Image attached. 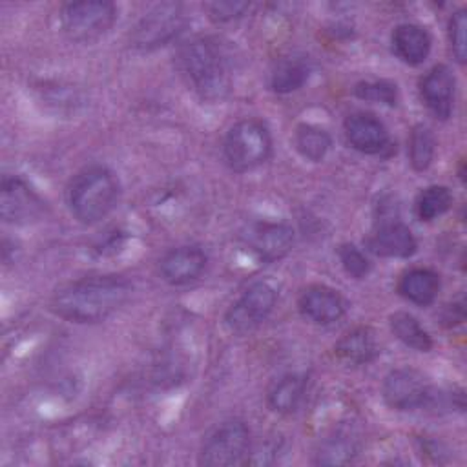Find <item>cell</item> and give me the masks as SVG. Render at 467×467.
<instances>
[{"mask_svg":"<svg viewBox=\"0 0 467 467\" xmlns=\"http://www.w3.org/2000/svg\"><path fill=\"white\" fill-rule=\"evenodd\" d=\"M390 42L394 53L410 66L421 64L431 53V35L425 27L416 24L396 26Z\"/></svg>","mask_w":467,"mask_h":467,"instance_id":"18","label":"cell"},{"mask_svg":"<svg viewBox=\"0 0 467 467\" xmlns=\"http://www.w3.org/2000/svg\"><path fill=\"white\" fill-rule=\"evenodd\" d=\"M367 248L379 257H409L416 252V239L398 217L381 213L374 232L365 241Z\"/></svg>","mask_w":467,"mask_h":467,"instance_id":"13","label":"cell"},{"mask_svg":"<svg viewBox=\"0 0 467 467\" xmlns=\"http://www.w3.org/2000/svg\"><path fill=\"white\" fill-rule=\"evenodd\" d=\"M454 75L443 64L434 66L420 82V93L429 111L441 120H447L454 108Z\"/></svg>","mask_w":467,"mask_h":467,"instance_id":"17","label":"cell"},{"mask_svg":"<svg viewBox=\"0 0 467 467\" xmlns=\"http://www.w3.org/2000/svg\"><path fill=\"white\" fill-rule=\"evenodd\" d=\"M294 144L297 148V151L312 161V162H319L325 159V155L328 153L330 146H332V139L328 135V131H325L319 126L314 124H301L296 130L294 135Z\"/></svg>","mask_w":467,"mask_h":467,"instance_id":"24","label":"cell"},{"mask_svg":"<svg viewBox=\"0 0 467 467\" xmlns=\"http://www.w3.org/2000/svg\"><path fill=\"white\" fill-rule=\"evenodd\" d=\"M277 301L275 290L265 283L257 281L250 285L241 297L226 310L224 321L234 332H248L261 325L270 312L274 310Z\"/></svg>","mask_w":467,"mask_h":467,"instance_id":"9","label":"cell"},{"mask_svg":"<svg viewBox=\"0 0 467 467\" xmlns=\"http://www.w3.org/2000/svg\"><path fill=\"white\" fill-rule=\"evenodd\" d=\"M336 354L352 365H365L370 363L378 352V341L374 337V332L367 327H358L350 332H347L337 343H336Z\"/></svg>","mask_w":467,"mask_h":467,"instance_id":"20","label":"cell"},{"mask_svg":"<svg viewBox=\"0 0 467 467\" xmlns=\"http://www.w3.org/2000/svg\"><path fill=\"white\" fill-rule=\"evenodd\" d=\"M2 219L11 224H26L42 217L46 202L20 179L5 175L0 197Z\"/></svg>","mask_w":467,"mask_h":467,"instance_id":"10","label":"cell"},{"mask_svg":"<svg viewBox=\"0 0 467 467\" xmlns=\"http://www.w3.org/2000/svg\"><path fill=\"white\" fill-rule=\"evenodd\" d=\"M452 204V195L445 186H429L416 199V215L420 221H434Z\"/></svg>","mask_w":467,"mask_h":467,"instance_id":"26","label":"cell"},{"mask_svg":"<svg viewBox=\"0 0 467 467\" xmlns=\"http://www.w3.org/2000/svg\"><path fill=\"white\" fill-rule=\"evenodd\" d=\"M250 7V2H239V0H217V2H210L206 4V11L208 16L217 22H232L239 16H243Z\"/></svg>","mask_w":467,"mask_h":467,"instance_id":"30","label":"cell"},{"mask_svg":"<svg viewBox=\"0 0 467 467\" xmlns=\"http://www.w3.org/2000/svg\"><path fill=\"white\" fill-rule=\"evenodd\" d=\"M131 294V283L122 275L82 277L58 288L51 310L75 323H97L119 310Z\"/></svg>","mask_w":467,"mask_h":467,"instance_id":"1","label":"cell"},{"mask_svg":"<svg viewBox=\"0 0 467 467\" xmlns=\"http://www.w3.org/2000/svg\"><path fill=\"white\" fill-rule=\"evenodd\" d=\"M243 241L261 261H275L288 254L294 244V230L285 223L257 221L246 226Z\"/></svg>","mask_w":467,"mask_h":467,"instance_id":"11","label":"cell"},{"mask_svg":"<svg viewBox=\"0 0 467 467\" xmlns=\"http://www.w3.org/2000/svg\"><path fill=\"white\" fill-rule=\"evenodd\" d=\"M175 64L201 99L221 100L230 93L228 62L213 38L197 36L184 42L177 49Z\"/></svg>","mask_w":467,"mask_h":467,"instance_id":"2","label":"cell"},{"mask_svg":"<svg viewBox=\"0 0 467 467\" xmlns=\"http://www.w3.org/2000/svg\"><path fill=\"white\" fill-rule=\"evenodd\" d=\"M383 400L396 410H418L431 407L436 394L425 376L418 370L396 368L383 379Z\"/></svg>","mask_w":467,"mask_h":467,"instance_id":"8","label":"cell"},{"mask_svg":"<svg viewBox=\"0 0 467 467\" xmlns=\"http://www.w3.org/2000/svg\"><path fill=\"white\" fill-rule=\"evenodd\" d=\"M223 151L226 164L234 171H248L270 157L272 139L263 122L243 119L228 130Z\"/></svg>","mask_w":467,"mask_h":467,"instance_id":"4","label":"cell"},{"mask_svg":"<svg viewBox=\"0 0 467 467\" xmlns=\"http://www.w3.org/2000/svg\"><path fill=\"white\" fill-rule=\"evenodd\" d=\"M398 290L407 301L427 306L436 299L440 292V277L434 270L412 268L400 277Z\"/></svg>","mask_w":467,"mask_h":467,"instance_id":"19","label":"cell"},{"mask_svg":"<svg viewBox=\"0 0 467 467\" xmlns=\"http://www.w3.org/2000/svg\"><path fill=\"white\" fill-rule=\"evenodd\" d=\"M390 330L409 348L420 352H427L432 348V339L429 332L420 325L414 316L407 312H396L390 316Z\"/></svg>","mask_w":467,"mask_h":467,"instance_id":"23","label":"cell"},{"mask_svg":"<svg viewBox=\"0 0 467 467\" xmlns=\"http://www.w3.org/2000/svg\"><path fill=\"white\" fill-rule=\"evenodd\" d=\"M434 150L436 140L432 131L423 124L414 126L409 137V161L416 171H423L431 166Z\"/></svg>","mask_w":467,"mask_h":467,"instance_id":"25","label":"cell"},{"mask_svg":"<svg viewBox=\"0 0 467 467\" xmlns=\"http://www.w3.org/2000/svg\"><path fill=\"white\" fill-rule=\"evenodd\" d=\"M206 266V254L199 246H179L166 252L159 261L162 279L173 286L195 281Z\"/></svg>","mask_w":467,"mask_h":467,"instance_id":"16","label":"cell"},{"mask_svg":"<svg viewBox=\"0 0 467 467\" xmlns=\"http://www.w3.org/2000/svg\"><path fill=\"white\" fill-rule=\"evenodd\" d=\"M361 451V431L352 420L334 425L316 449L317 465H347Z\"/></svg>","mask_w":467,"mask_h":467,"instance_id":"12","label":"cell"},{"mask_svg":"<svg viewBox=\"0 0 467 467\" xmlns=\"http://www.w3.org/2000/svg\"><path fill=\"white\" fill-rule=\"evenodd\" d=\"M337 255H339V261H341V265H343V268L348 275H352L356 279H361L368 274V270H370L368 259L354 244H341L339 250H337Z\"/></svg>","mask_w":467,"mask_h":467,"instance_id":"29","label":"cell"},{"mask_svg":"<svg viewBox=\"0 0 467 467\" xmlns=\"http://www.w3.org/2000/svg\"><path fill=\"white\" fill-rule=\"evenodd\" d=\"M465 29H467V13H465V9H460L449 20L451 49H452V55L458 62H465V57H467Z\"/></svg>","mask_w":467,"mask_h":467,"instance_id":"28","label":"cell"},{"mask_svg":"<svg viewBox=\"0 0 467 467\" xmlns=\"http://www.w3.org/2000/svg\"><path fill=\"white\" fill-rule=\"evenodd\" d=\"M308 78V66L303 58H281L270 75V86L275 93H292L299 89Z\"/></svg>","mask_w":467,"mask_h":467,"instance_id":"22","label":"cell"},{"mask_svg":"<svg viewBox=\"0 0 467 467\" xmlns=\"http://www.w3.org/2000/svg\"><path fill=\"white\" fill-rule=\"evenodd\" d=\"M305 394V378L299 374H285L272 383L266 394L268 407L279 414L294 412Z\"/></svg>","mask_w":467,"mask_h":467,"instance_id":"21","label":"cell"},{"mask_svg":"<svg viewBox=\"0 0 467 467\" xmlns=\"http://www.w3.org/2000/svg\"><path fill=\"white\" fill-rule=\"evenodd\" d=\"M117 18V7L108 0L69 2L60 11L64 33L75 42H93L109 31Z\"/></svg>","mask_w":467,"mask_h":467,"instance_id":"6","label":"cell"},{"mask_svg":"<svg viewBox=\"0 0 467 467\" xmlns=\"http://www.w3.org/2000/svg\"><path fill=\"white\" fill-rule=\"evenodd\" d=\"M250 449V431L243 420H226L219 423L202 441L199 463L208 467L239 465L246 460Z\"/></svg>","mask_w":467,"mask_h":467,"instance_id":"7","label":"cell"},{"mask_svg":"<svg viewBox=\"0 0 467 467\" xmlns=\"http://www.w3.org/2000/svg\"><path fill=\"white\" fill-rule=\"evenodd\" d=\"M299 312L316 325H332L345 316L347 303L341 294L325 285H312L299 296Z\"/></svg>","mask_w":467,"mask_h":467,"instance_id":"15","label":"cell"},{"mask_svg":"<svg viewBox=\"0 0 467 467\" xmlns=\"http://www.w3.org/2000/svg\"><path fill=\"white\" fill-rule=\"evenodd\" d=\"M186 26L184 9L179 2H161L153 5L130 33V44L140 51L157 49L171 42Z\"/></svg>","mask_w":467,"mask_h":467,"instance_id":"5","label":"cell"},{"mask_svg":"<svg viewBox=\"0 0 467 467\" xmlns=\"http://www.w3.org/2000/svg\"><path fill=\"white\" fill-rule=\"evenodd\" d=\"M356 97L363 100H372V102H383V104H396L398 99V89L396 84L389 80H372V82H358L354 88Z\"/></svg>","mask_w":467,"mask_h":467,"instance_id":"27","label":"cell"},{"mask_svg":"<svg viewBox=\"0 0 467 467\" xmlns=\"http://www.w3.org/2000/svg\"><path fill=\"white\" fill-rule=\"evenodd\" d=\"M345 137L348 144L367 155H379L390 148L385 124L372 113L356 111L345 119Z\"/></svg>","mask_w":467,"mask_h":467,"instance_id":"14","label":"cell"},{"mask_svg":"<svg viewBox=\"0 0 467 467\" xmlns=\"http://www.w3.org/2000/svg\"><path fill=\"white\" fill-rule=\"evenodd\" d=\"M120 193L119 181L106 166H89L75 175L67 190L71 213L84 224L104 219L117 204Z\"/></svg>","mask_w":467,"mask_h":467,"instance_id":"3","label":"cell"}]
</instances>
